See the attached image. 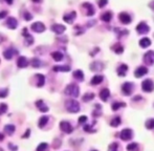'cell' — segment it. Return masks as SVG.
Segmentation results:
<instances>
[{"label":"cell","mask_w":154,"mask_h":151,"mask_svg":"<svg viewBox=\"0 0 154 151\" xmlns=\"http://www.w3.org/2000/svg\"><path fill=\"white\" fill-rule=\"evenodd\" d=\"M151 45V39L148 38V37H145V38H141L139 40V46L143 47V48H146V47L150 46Z\"/></svg>","instance_id":"obj_23"},{"label":"cell","mask_w":154,"mask_h":151,"mask_svg":"<svg viewBox=\"0 0 154 151\" xmlns=\"http://www.w3.org/2000/svg\"><path fill=\"white\" fill-rule=\"evenodd\" d=\"M15 126L13 124H10V125H5L4 126V132L8 136H12L14 132H15Z\"/></svg>","instance_id":"obj_28"},{"label":"cell","mask_w":154,"mask_h":151,"mask_svg":"<svg viewBox=\"0 0 154 151\" xmlns=\"http://www.w3.org/2000/svg\"><path fill=\"white\" fill-rule=\"evenodd\" d=\"M146 128L147 129H154V119H149V120L146 121Z\"/></svg>","instance_id":"obj_39"},{"label":"cell","mask_w":154,"mask_h":151,"mask_svg":"<svg viewBox=\"0 0 154 151\" xmlns=\"http://www.w3.org/2000/svg\"><path fill=\"white\" fill-rule=\"evenodd\" d=\"M127 71H128V65L127 64H120L118 67V69H116V73H118V75L120 76V77H125L126 73H127Z\"/></svg>","instance_id":"obj_16"},{"label":"cell","mask_w":154,"mask_h":151,"mask_svg":"<svg viewBox=\"0 0 154 151\" xmlns=\"http://www.w3.org/2000/svg\"><path fill=\"white\" fill-rule=\"evenodd\" d=\"M115 31L118 33V38H121L122 36H125V35L123 34V33H125V34H128V31L127 29H115Z\"/></svg>","instance_id":"obj_43"},{"label":"cell","mask_w":154,"mask_h":151,"mask_svg":"<svg viewBox=\"0 0 154 151\" xmlns=\"http://www.w3.org/2000/svg\"><path fill=\"white\" fill-rule=\"evenodd\" d=\"M121 123H122V120H121L120 117H114L111 120V122H110V125L112 126V127H118V126L121 125Z\"/></svg>","instance_id":"obj_32"},{"label":"cell","mask_w":154,"mask_h":151,"mask_svg":"<svg viewBox=\"0 0 154 151\" xmlns=\"http://www.w3.org/2000/svg\"><path fill=\"white\" fill-rule=\"evenodd\" d=\"M112 13L110 12V10H106V12H104V13L101 15V19H102L104 22H110V21L112 20Z\"/></svg>","instance_id":"obj_20"},{"label":"cell","mask_w":154,"mask_h":151,"mask_svg":"<svg viewBox=\"0 0 154 151\" xmlns=\"http://www.w3.org/2000/svg\"><path fill=\"white\" fill-rule=\"evenodd\" d=\"M98 4L100 8H104L108 4V0H98Z\"/></svg>","instance_id":"obj_45"},{"label":"cell","mask_w":154,"mask_h":151,"mask_svg":"<svg viewBox=\"0 0 154 151\" xmlns=\"http://www.w3.org/2000/svg\"><path fill=\"white\" fill-rule=\"evenodd\" d=\"M148 73V68L145 67V66H139L137 67L134 71V76H135V78H141V77H144Z\"/></svg>","instance_id":"obj_13"},{"label":"cell","mask_w":154,"mask_h":151,"mask_svg":"<svg viewBox=\"0 0 154 151\" xmlns=\"http://www.w3.org/2000/svg\"><path fill=\"white\" fill-rule=\"evenodd\" d=\"M76 18H77V13L75 10L69 12V13L65 14V15L63 16V20L65 21L66 23H72L73 21L76 20Z\"/></svg>","instance_id":"obj_12"},{"label":"cell","mask_w":154,"mask_h":151,"mask_svg":"<svg viewBox=\"0 0 154 151\" xmlns=\"http://www.w3.org/2000/svg\"><path fill=\"white\" fill-rule=\"evenodd\" d=\"M14 54H15L14 50H12V48H8L6 50H4V52H3V57H4L6 60H10V59L13 58Z\"/></svg>","instance_id":"obj_27"},{"label":"cell","mask_w":154,"mask_h":151,"mask_svg":"<svg viewBox=\"0 0 154 151\" xmlns=\"http://www.w3.org/2000/svg\"><path fill=\"white\" fill-rule=\"evenodd\" d=\"M144 62L147 65H153L154 64V50H148L144 55Z\"/></svg>","instance_id":"obj_8"},{"label":"cell","mask_w":154,"mask_h":151,"mask_svg":"<svg viewBox=\"0 0 154 151\" xmlns=\"http://www.w3.org/2000/svg\"><path fill=\"white\" fill-rule=\"evenodd\" d=\"M103 80H104V77H103L102 75L93 76V78L90 81V84H91V85H99V84L102 83Z\"/></svg>","instance_id":"obj_22"},{"label":"cell","mask_w":154,"mask_h":151,"mask_svg":"<svg viewBox=\"0 0 154 151\" xmlns=\"http://www.w3.org/2000/svg\"><path fill=\"white\" fill-rule=\"evenodd\" d=\"M118 20L123 24H129L132 21V18H131V16L128 13L122 12V13L118 14Z\"/></svg>","instance_id":"obj_10"},{"label":"cell","mask_w":154,"mask_h":151,"mask_svg":"<svg viewBox=\"0 0 154 151\" xmlns=\"http://www.w3.org/2000/svg\"><path fill=\"white\" fill-rule=\"evenodd\" d=\"M150 31V26L145 22V21H141L139 22L137 25H136V31L139 33V35H146L148 34Z\"/></svg>","instance_id":"obj_5"},{"label":"cell","mask_w":154,"mask_h":151,"mask_svg":"<svg viewBox=\"0 0 154 151\" xmlns=\"http://www.w3.org/2000/svg\"><path fill=\"white\" fill-rule=\"evenodd\" d=\"M5 1H6V3H8V4H12L14 0H5Z\"/></svg>","instance_id":"obj_53"},{"label":"cell","mask_w":154,"mask_h":151,"mask_svg":"<svg viewBox=\"0 0 154 151\" xmlns=\"http://www.w3.org/2000/svg\"><path fill=\"white\" fill-rule=\"evenodd\" d=\"M36 78L38 79V82H37V86L38 87H42L45 83V77L42 73H37Z\"/></svg>","instance_id":"obj_26"},{"label":"cell","mask_w":154,"mask_h":151,"mask_svg":"<svg viewBox=\"0 0 154 151\" xmlns=\"http://www.w3.org/2000/svg\"><path fill=\"white\" fill-rule=\"evenodd\" d=\"M6 16H8V12H6V10H2V12H0V19L5 18Z\"/></svg>","instance_id":"obj_50"},{"label":"cell","mask_w":154,"mask_h":151,"mask_svg":"<svg viewBox=\"0 0 154 151\" xmlns=\"http://www.w3.org/2000/svg\"><path fill=\"white\" fill-rule=\"evenodd\" d=\"M52 31H55L56 34L61 35L66 31V27H65V25H62V24H54V25L52 26Z\"/></svg>","instance_id":"obj_15"},{"label":"cell","mask_w":154,"mask_h":151,"mask_svg":"<svg viewBox=\"0 0 154 151\" xmlns=\"http://www.w3.org/2000/svg\"><path fill=\"white\" fill-rule=\"evenodd\" d=\"M8 94V88H2L0 89V98H5Z\"/></svg>","instance_id":"obj_44"},{"label":"cell","mask_w":154,"mask_h":151,"mask_svg":"<svg viewBox=\"0 0 154 151\" xmlns=\"http://www.w3.org/2000/svg\"><path fill=\"white\" fill-rule=\"evenodd\" d=\"M8 148H10L12 151H17V150H18V147L15 146V145H13V144H12V143L8 144Z\"/></svg>","instance_id":"obj_49"},{"label":"cell","mask_w":154,"mask_h":151,"mask_svg":"<svg viewBox=\"0 0 154 151\" xmlns=\"http://www.w3.org/2000/svg\"><path fill=\"white\" fill-rule=\"evenodd\" d=\"M134 85L132 82H125L122 85V92H123L124 96H130L132 92H133Z\"/></svg>","instance_id":"obj_4"},{"label":"cell","mask_w":154,"mask_h":151,"mask_svg":"<svg viewBox=\"0 0 154 151\" xmlns=\"http://www.w3.org/2000/svg\"><path fill=\"white\" fill-rule=\"evenodd\" d=\"M34 43V38H33V36H31V35H26L25 36V45L26 46H29V45H31Z\"/></svg>","instance_id":"obj_38"},{"label":"cell","mask_w":154,"mask_h":151,"mask_svg":"<svg viewBox=\"0 0 154 151\" xmlns=\"http://www.w3.org/2000/svg\"><path fill=\"white\" fill-rule=\"evenodd\" d=\"M120 138L123 141H129V140L133 138V131L129 129V128H125L120 132Z\"/></svg>","instance_id":"obj_6"},{"label":"cell","mask_w":154,"mask_h":151,"mask_svg":"<svg viewBox=\"0 0 154 151\" xmlns=\"http://www.w3.org/2000/svg\"><path fill=\"white\" fill-rule=\"evenodd\" d=\"M135 100H141V96H136L135 98H134V101H135Z\"/></svg>","instance_id":"obj_55"},{"label":"cell","mask_w":154,"mask_h":151,"mask_svg":"<svg viewBox=\"0 0 154 151\" xmlns=\"http://www.w3.org/2000/svg\"><path fill=\"white\" fill-rule=\"evenodd\" d=\"M0 151H3V150H2V149H1V150H0Z\"/></svg>","instance_id":"obj_58"},{"label":"cell","mask_w":154,"mask_h":151,"mask_svg":"<svg viewBox=\"0 0 154 151\" xmlns=\"http://www.w3.org/2000/svg\"><path fill=\"white\" fill-rule=\"evenodd\" d=\"M6 25H8V29H15L18 25V21L16 20L14 17H8V20H6Z\"/></svg>","instance_id":"obj_18"},{"label":"cell","mask_w":154,"mask_h":151,"mask_svg":"<svg viewBox=\"0 0 154 151\" xmlns=\"http://www.w3.org/2000/svg\"><path fill=\"white\" fill-rule=\"evenodd\" d=\"M31 65L35 68H39L40 66L42 65V62L38 59V58H34V59H31Z\"/></svg>","instance_id":"obj_35"},{"label":"cell","mask_w":154,"mask_h":151,"mask_svg":"<svg viewBox=\"0 0 154 151\" xmlns=\"http://www.w3.org/2000/svg\"><path fill=\"white\" fill-rule=\"evenodd\" d=\"M29 133H31V130H29V129H27V130L25 131V133H24L23 136H22V138H29Z\"/></svg>","instance_id":"obj_51"},{"label":"cell","mask_w":154,"mask_h":151,"mask_svg":"<svg viewBox=\"0 0 154 151\" xmlns=\"http://www.w3.org/2000/svg\"><path fill=\"white\" fill-rule=\"evenodd\" d=\"M92 151H97V150H92Z\"/></svg>","instance_id":"obj_59"},{"label":"cell","mask_w":154,"mask_h":151,"mask_svg":"<svg viewBox=\"0 0 154 151\" xmlns=\"http://www.w3.org/2000/svg\"><path fill=\"white\" fill-rule=\"evenodd\" d=\"M23 16H24V19H25L26 21H31V19H33V15H31V13H29V12H25Z\"/></svg>","instance_id":"obj_46"},{"label":"cell","mask_w":154,"mask_h":151,"mask_svg":"<svg viewBox=\"0 0 154 151\" xmlns=\"http://www.w3.org/2000/svg\"><path fill=\"white\" fill-rule=\"evenodd\" d=\"M125 106H126V103H124V102H114V103H112V105H111V108H112L113 111H116V110H118L120 108L125 107Z\"/></svg>","instance_id":"obj_29"},{"label":"cell","mask_w":154,"mask_h":151,"mask_svg":"<svg viewBox=\"0 0 154 151\" xmlns=\"http://www.w3.org/2000/svg\"><path fill=\"white\" fill-rule=\"evenodd\" d=\"M150 6H151V8H152V10H154V0H153V1H152L151 3H150Z\"/></svg>","instance_id":"obj_54"},{"label":"cell","mask_w":154,"mask_h":151,"mask_svg":"<svg viewBox=\"0 0 154 151\" xmlns=\"http://www.w3.org/2000/svg\"><path fill=\"white\" fill-rule=\"evenodd\" d=\"M60 129L65 133H71L73 131V127L71 126V124L67 121H62L60 122Z\"/></svg>","instance_id":"obj_7"},{"label":"cell","mask_w":154,"mask_h":151,"mask_svg":"<svg viewBox=\"0 0 154 151\" xmlns=\"http://www.w3.org/2000/svg\"><path fill=\"white\" fill-rule=\"evenodd\" d=\"M110 96V90L108 88H103L102 90L100 91V98L101 100L104 102H106Z\"/></svg>","instance_id":"obj_19"},{"label":"cell","mask_w":154,"mask_h":151,"mask_svg":"<svg viewBox=\"0 0 154 151\" xmlns=\"http://www.w3.org/2000/svg\"><path fill=\"white\" fill-rule=\"evenodd\" d=\"M3 138H4V136H3L2 133L0 132V142H1V141H3Z\"/></svg>","instance_id":"obj_52"},{"label":"cell","mask_w":154,"mask_h":151,"mask_svg":"<svg viewBox=\"0 0 154 151\" xmlns=\"http://www.w3.org/2000/svg\"><path fill=\"white\" fill-rule=\"evenodd\" d=\"M82 6H83L85 10H86V15L89 16V17H91V16L94 15V8L93 5L91 4V3H88V2H85L82 4Z\"/></svg>","instance_id":"obj_14"},{"label":"cell","mask_w":154,"mask_h":151,"mask_svg":"<svg viewBox=\"0 0 154 151\" xmlns=\"http://www.w3.org/2000/svg\"><path fill=\"white\" fill-rule=\"evenodd\" d=\"M36 106H37V108L40 110V111H42V112H47L48 111V107L45 105V103L42 100H38V101L36 102Z\"/></svg>","instance_id":"obj_21"},{"label":"cell","mask_w":154,"mask_h":151,"mask_svg":"<svg viewBox=\"0 0 154 151\" xmlns=\"http://www.w3.org/2000/svg\"><path fill=\"white\" fill-rule=\"evenodd\" d=\"M73 78L77 79L78 81H83L84 80V73L81 71V69H77V71H73L72 73Z\"/></svg>","instance_id":"obj_25"},{"label":"cell","mask_w":154,"mask_h":151,"mask_svg":"<svg viewBox=\"0 0 154 151\" xmlns=\"http://www.w3.org/2000/svg\"><path fill=\"white\" fill-rule=\"evenodd\" d=\"M84 130L86 131V132H95V130L92 129L91 125H85L84 126Z\"/></svg>","instance_id":"obj_47"},{"label":"cell","mask_w":154,"mask_h":151,"mask_svg":"<svg viewBox=\"0 0 154 151\" xmlns=\"http://www.w3.org/2000/svg\"><path fill=\"white\" fill-rule=\"evenodd\" d=\"M47 148H48V144L47 143H41L39 146L37 147L36 151H46Z\"/></svg>","instance_id":"obj_40"},{"label":"cell","mask_w":154,"mask_h":151,"mask_svg":"<svg viewBox=\"0 0 154 151\" xmlns=\"http://www.w3.org/2000/svg\"><path fill=\"white\" fill-rule=\"evenodd\" d=\"M6 111H8V105L4 104V103H1L0 104V115H4Z\"/></svg>","instance_id":"obj_41"},{"label":"cell","mask_w":154,"mask_h":151,"mask_svg":"<svg viewBox=\"0 0 154 151\" xmlns=\"http://www.w3.org/2000/svg\"><path fill=\"white\" fill-rule=\"evenodd\" d=\"M33 1H34V2H37V3H38V2H41V0H33Z\"/></svg>","instance_id":"obj_56"},{"label":"cell","mask_w":154,"mask_h":151,"mask_svg":"<svg viewBox=\"0 0 154 151\" xmlns=\"http://www.w3.org/2000/svg\"><path fill=\"white\" fill-rule=\"evenodd\" d=\"M65 107L71 113H77V112L80 111V104L76 100H67L65 102Z\"/></svg>","instance_id":"obj_2"},{"label":"cell","mask_w":154,"mask_h":151,"mask_svg":"<svg viewBox=\"0 0 154 151\" xmlns=\"http://www.w3.org/2000/svg\"><path fill=\"white\" fill-rule=\"evenodd\" d=\"M108 151H118V143L110 144L109 147H108Z\"/></svg>","instance_id":"obj_42"},{"label":"cell","mask_w":154,"mask_h":151,"mask_svg":"<svg viewBox=\"0 0 154 151\" xmlns=\"http://www.w3.org/2000/svg\"><path fill=\"white\" fill-rule=\"evenodd\" d=\"M104 67V63L101 62V61H94L90 64V71H102Z\"/></svg>","instance_id":"obj_11"},{"label":"cell","mask_w":154,"mask_h":151,"mask_svg":"<svg viewBox=\"0 0 154 151\" xmlns=\"http://www.w3.org/2000/svg\"><path fill=\"white\" fill-rule=\"evenodd\" d=\"M48 120H49V117H47V115H43V117H40L39 123H38V125H39V127H40V128L44 127V126L47 124V122H48Z\"/></svg>","instance_id":"obj_31"},{"label":"cell","mask_w":154,"mask_h":151,"mask_svg":"<svg viewBox=\"0 0 154 151\" xmlns=\"http://www.w3.org/2000/svg\"><path fill=\"white\" fill-rule=\"evenodd\" d=\"M79 124H84V123L87 122V117L86 115H81V117H79Z\"/></svg>","instance_id":"obj_48"},{"label":"cell","mask_w":154,"mask_h":151,"mask_svg":"<svg viewBox=\"0 0 154 151\" xmlns=\"http://www.w3.org/2000/svg\"><path fill=\"white\" fill-rule=\"evenodd\" d=\"M54 71H63V73H67L70 71V67L68 65H56L54 66Z\"/></svg>","instance_id":"obj_24"},{"label":"cell","mask_w":154,"mask_h":151,"mask_svg":"<svg viewBox=\"0 0 154 151\" xmlns=\"http://www.w3.org/2000/svg\"><path fill=\"white\" fill-rule=\"evenodd\" d=\"M31 31H34L35 33H43L46 27H45V25L42 23V22L37 21V22H35V23L31 24Z\"/></svg>","instance_id":"obj_9"},{"label":"cell","mask_w":154,"mask_h":151,"mask_svg":"<svg viewBox=\"0 0 154 151\" xmlns=\"http://www.w3.org/2000/svg\"><path fill=\"white\" fill-rule=\"evenodd\" d=\"M93 99H94V94H92V92H86V94L82 96V100H83L84 102H89Z\"/></svg>","instance_id":"obj_34"},{"label":"cell","mask_w":154,"mask_h":151,"mask_svg":"<svg viewBox=\"0 0 154 151\" xmlns=\"http://www.w3.org/2000/svg\"><path fill=\"white\" fill-rule=\"evenodd\" d=\"M139 149V144L137 143H130L127 146V150L128 151H137Z\"/></svg>","instance_id":"obj_37"},{"label":"cell","mask_w":154,"mask_h":151,"mask_svg":"<svg viewBox=\"0 0 154 151\" xmlns=\"http://www.w3.org/2000/svg\"><path fill=\"white\" fill-rule=\"evenodd\" d=\"M52 59L55 61H57V62L63 60V54L60 52H54L52 54Z\"/></svg>","instance_id":"obj_30"},{"label":"cell","mask_w":154,"mask_h":151,"mask_svg":"<svg viewBox=\"0 0 154 151\" xmlns=\"http://www.w3.org/2000/svg\"><path fill=\"white\" fill-rule=\"evenodd\" d=\"M66 96H71V98H78L80 94V88L77 84H69L66 86L65 90H64Z\"/></svg>","instance_id":"obj_1"},{"label":"cell","mask_w":154,"mask_h":151,"mask_svg":"<svg viewBox=\"0 0 154 151\" xmlns=\"http://www.w3.org/2000/svg\"><path fill=\"white\" fill-rule=\"evenodd\" d=\"M112 50L115 54H123L124 47H123V45H121L120 43H116V44L112 46Z\"/></svg>","instance_id":"obj_33"},{"label":"cell","mask_w":154,"mask_h":151,"mask_svg":"<svg viewBox=\"0 0 154 151\" xmlns=\"http://www.w3.org/2000/svg\"><path fill=\"white\" fill-rule=\"evenodd\" d=\"M95 108H97V109L92 112V115H93V117H100V115H102V109H101L102 107H101V105L100 104H95Z\"/></svg>","instance_id":"obj_36"},{"label":"cell","mask_w":154,"mask_h":151,"mask_svg":"<svg viewBox=\"0 0 154 151\" xmlns=\"http://www.w3.org/2000/svg\"><path fill=\"white\" fill-rule=\"evenodd\" d=\"M2 40H3V38H2V36H0V42H2Z\"/></svg>","instance_id":"obj_57"},{"label":"cell","mask_w":154,"mask_h":151,"mask_svg":"<svg viewBox=\"0 0 154 151\" xmlns=\"http://www.w3.org/2000/svg\"><path fill=\"white\" fill-rule=\"evenodd\" d=\"M141 89L145 92H151L154 90V82L151 79H146L141 82Z\"/></svg>","instance_id":"obj_3"},{"label":"cell","mask_w":154,"mask_h":151,"mask_svg":"<svg viewBox=\"0 0 154 151\" xmlns=\"http://www.w3.org/2000/svg\"><path fill=\"white\" fill-rule=\"evenodd\" d=\"M27 65H29V60L23 56H20L17 60V66L20 68H25L27 67Z\"/></svg>","instance_id":"obj_17"}]
</instances>
